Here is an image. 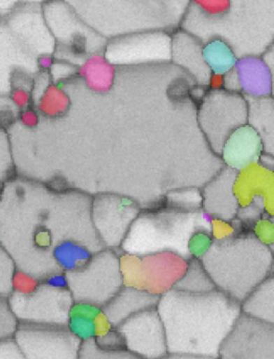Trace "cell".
Segmentation results:
<instances>
[{
  "label": "cell",
  "instance_id": "1",
  "mask_svg": "<svg viewBox=\"0 0 274 359\" xmlns=\"http://www.w3.org/2000/svg\"><path fill=\"white\" fill-rule=\"evenodd\" d=\"M166 332L168 355L216 359L241 316V306L219 290L187 293L172 289L156 306Z\"/></svg>",
  "mask_w": 274,
  "mask_h": 359
},
{
  "label": "cell",
  "instance_id": "2",
  "mask_svg": "<svg viewBox=\"0 0 274 359\" xmlns=\"http://www.w3.org/2000/svg\"><path fill=\"white\" fill-rule=\"evenodd\" d=\"M179 29L203 46L223 42L237 59L261 57L273 46L274 0H189Z\"/></svg>",
  "mask_w": 274,
  "mask_h": 359
},
{
  "label": "cell",
  "instance_id": "3",
  "mask_svg": "<svg viewBox=\"0 0 274 359\" xmlns=\"http://www.w3.org/2000/svg\"><path fill=\"white\" fill-rule=\"evenodd\" d=\"M107 40L141 32L172 34L180 27L189 0H63Z\"/></svg>",
  "mask_w": 274,
  "mask_h": 359
},
{
  "label": "cell",
  "instance_id": "4",
  "mask_svg": "<svg viewBox=\"0 0 274 359\" xmlns=\"http://www.w3.org/2000/svg\"><path fill=\"white\" fill-rule=\"evenodd\" d=\"M199 259L217 290L240 304L273 276L271 251H206Z\"/></svg>",
  "mask_w": 274,
  "mask_h": 359
},
{
  "label": "cell",
  "instance_id": "5",
  "mask_svg": "<svg viewBox=\"0 0 274 359\" xmlns=\"http://www.w3.org/2000/svg\"><path fill=\"white\" fill-rule=\"evenodd\" d=\"M46 25L56 41L55 59L80 65L92 55L104 53L106 38L88 27L63 0H50L42 4Z\"/></svg>",
  "mask_w": 274,
  "mask_h": 359
},
{
  "label": "cell",
  "instance_id": "6",
  "mask_svg": "<svg viewBox=\"0 0 274 359\" xmlns=\"http://www.w3.org/2000/svg\"><path fill=\"white\" fill-rule=\"evenodd\" d=\"M68 290L73 302L103 308L124 287L121 257L104 251L92 255L78 271L66 273Z\"/></svg>",
  "mask_w": 274,
  "mask_h": 359
},
{
  "label": "cell",
  "instance_id": "7",
  "mask_svg": "<svg viewBox=\"0 0 274 359\" xmlns=\"http://www.w3.org/2000/svg\"><path fill=\"white\" fill-rule=\"evenodd\" d=\"M6 301L18 324L52 327H66L73 304L68 289L56 288L43 280L31 292H10Z\"/></svg>",
  "mask_w": 274,
  "mask_h": 359
},
{
  "label": "cell",
  "instance_id": "8",
  "mask_svg": "<svg viewBox=\"0 0 274 359\" xmlns=\"http://www.w3.org/2000/svg\"><path fill=\"white\" fill-rule=\"evenodd\" d=\"M187 262L178 255H149L121 257L124 286L160 297L175 288L187 269Z\"/></svg>",
  "mask_w": 274,
  "mask_h": 359
},
{
  "label": "cell",
  "instance_id": "9",
  "mask_svg": "<svg viewBox=\"0 0 274 359\" xmlns=\"http://www.w3.org/2000/svg\"><path fill=\"white\" fill-rule=\"evenodd\" d=\"M172 36L166 32H141L113 38L104 55L117 67H140L171 62Z\"/></svg>",
  "mask_w": 274,
  "mask_h": 359
},
{
  "label": "cell",
  "instance_id": "10",
  "mask_svg": "<svg viewBox=\"0 0 274 359\" xmlns=\"http://www.w3.org/2000/svg\"><path fill=\"white\" fill-rule=\"evenodd\" d=\"M13 339L24 359H78L81 341L66 327L18 324Z\"/></svg>",
  "mask_w": 274,
  "mask_h": 359
},
{
  "label": "cell",
  "instance_id": "11",
  "mask_svg": "<svg viewBox=\"0 0 274 359\" xmlns=\"http://www.w3.org/2000/svg\"><path fill=\"white\" fill-rule=\"evenodd\" d=\"M216 359H274V325L241 314Z\"/></svg>",
  "mask_w": 274,
  "mask_h": 359
},
{
  "label": "cell",
  "instance_id": "12",
  "mask_svg": "<svg viewBox=\"0 0 274 359\" xmlns=\"http://www.w3.org/2000/svg\"><path fill=\"white\" fill-rule=\"evenodd\" d=\"M117 330L126 349L140 359H162L168 355L166 332L156 308L128 318Z\"/></svg>",
  "mask_w": 274,
  "mask_h": 359
},
{
  "label": "cell",
  "instance_id": "13",
  "mask_svg": "<svg viewBox=\"0 0 274 359\" xmlns=\"http://www.w3.org/2000/svg\"><path fill=\"white\" fill-rule=\"evenodd\" d=\"M171 63L200 86H208L212 71L204 57V46L194 36L178 29L171 34Z\"/></svg>",
  "mask_w": 274,
  "mask_h": 359
},
{
  "label": "cell",
  "instance_id": "14",
  "mask_svg": "<svg viewBox=\"0 0 274 359\" xmlns=\"http://www.w3.org/2000/svg\"><path fill=\"white\" fill-rule=\"evenodd\" d=\"M159 297L145 291L124 286L117 294L102 308L107 322L113 328H117L128 318L145 310L154 309Z\"/></svg>",
  "mask_w": 274,
  "mask_h": 359
},
{
  "label": "cell",
  "instance_id": "15",
  "mask_svg": "<svg viewBox=\"0 0 274 359\" xmlns=\"http://www.w3.org/2000/svg\"><path fill=\"white\" fill-rule=\"evenodd\" d=\"M66 328L81 343H84L94 341L113 327L107 322L102 308L92 304L73 302L69 311Z\"/></svg>",
  "mask_w": 274,
  "mask_h": 359
},
{
  "label": "cell",
  "instance_id": "16",
  "mask_svg": "<svg viewBox=\"0 0 274 359\" xmlns=\"http://www.w3.org/2000/svg\"><path fill=\"white\" fill-rule=\"evenodd\" d=\"M235 67L239 75L241 90H245L250 97H267L265 95L271 93L273 73L261 57L238 59Z\"/></svg>",
  "mask_w": 274,
  "mask_h": 359
},
{
  "label": "cell",
  "instance_id": "17",
  "mask_svg": "<svg viewBox=\"0 0 274 359\" xmlns=\"http://www.w3.org/2000/svg\"><path fill=\"white\" fill-rule=\"evenodd\" d=\"M244 316L274 325V282L269 276L257 286L240 304Z\"/></svg>",
  "mask_w": 274,
  "mask_h": 359
},
{
  "label": "cell",
  "instance_id": "18",
  "mask_svg": "<svg viewBox=\"0 0 274 359\" xmlns=\"http://www.w3.org/2000/svg\"><path fill=\"white\" fill-rule=\"evenodd\" d=\"M78 73L83 76L88 84L108 86L117 77V67L111 65L104 53L92 55L80 65Z\"/></svg>",
  "mask_w": 274,
  "mask_h": 359
},
{
  "label": "cell",
  "instance_id": "19",
  "mask_svg": "<svg viewBox=\"0 0 274 359\" xmlns=\"http://www.w3.org/2000/svg\"><path fill=\"white\" fill-rule=\"evenodd\" d=\"M52 255L59 270L64 273L78 271L83 268L92 257L90 251L71 241H65L57 245Z\"/></svg>",
  "mask_w": 274,
  "mask_h": 359
},
{
  "label": "cell",
  "instance_id": "20",
  "mask_svg": "<svg viewBox=\"0 0 274 359\" xmlns=\"http://www.w3.org/2000/svg\"><path fill=\"white\" fill-rule=\"evenodd\" d=\"M174 289L187 293H206L216 290V287L200 259L194 257L187 262V269Z\"/></svg>",
  "mask_w": 274,
  "mask_h": 359
},
{
  "label": "cell",
  "instance_id": "21",
  "mask_svg": "<svg viewBox=\"0 0 274 359\" xmlns=\"http://www.w3.org/2000/svg\"><path fill=\"white\" fill-rule=\"evenodd\" d=\"M204 57L212 73L225 74L237 63L231 48L220 41H212L204 46Z\"/></svg>",
  "mask_w": 274,
  "mask_h": 359
},
{
  "label": "cell",
  "instance_id": "22",
  "mask_svg": "<svg viewBox=\"0 0 274 359\" xmlns=\"http://www.w3.org/2000/svg\"><path fill=\"white\" fill-rule=\"evenodd\" d=\"M78 359H140L127 349L105 350L99 347L94 341L81 344Z\"/></svg>",
  "mask_w": 274,
  "mask_h": 359
},
{
  "label": "cell",
  "instance_id": "23",
  "mask_svg": "<svg viewBox=\"0 0 274 359\" xmlns=\"http://www.w3.org/2000/svg\"><path fill=\"white\" fill-rule=\"evenodd\" d=\"M18 323L15 320L8 301L0 297V339H10L14 335Z\"/></svg>",
  "mask_w": 274,
  "mask_h": 359
},
{
  "label": "cell",
  "instance_id": "24",
  "mask_svg": "<svg viewBox=\"0 0 274 359\" xmlns=\"http://www.w3.org/2000/svg\"><path fill=\"white\" fill-rule=\"evenodd\" d=\"M99 347L105 350H123L126 349L125 341L117 328H110L100 337L94 339Z\"/></svg>",
  "mask_w": 274,
  "mask_h": 359
},
{
  "label": "cell",
  "instance_id": "25",
  "mask_svg": "<svg viewBox=\"0 0 274 359\" xmlns=\"http://www.w3.org/2000/svg\"><path fill=\"white\" fill-rule=\"evenodd\" d=\"M0 359H24L13 337L0 339Z\"/></svg>",
  "mask_w": 274,
  "mask_h": 359
},
{
  "label": "cell",
  "instance_id": "26",
  "mask_svg": "<svg viewBox=\"0 0 274 359\" xmlns=\"http://www.w3.org/2000/svg\"><path fill=\"white\" fill-rule=\"evenodd\" d=\"M50 1V0H0V17L8 14L18 6L23 4H43L44 2Z\"/></svg>",
  "mask_w": 274,
  "mask_h": 359
},
{
  "label": "cell",
  "instance_id": "27",
  "mask_svg": "<svg viewBox=\"0 0 274 359\" xmlns=\"http://www.w3.org/2000/svg\"><path fill=\"white\" fill-rule=\"evenodd\" d=\"M12 98L18 107H23L29 103V93L22 88H16L12 93Z\"/></svg>",
  "mask_w": 274,
  "mask_h": 359
},
{
  "label": "cell",
  "instance_id": "28",
  "mask_svg": "<svg viewBox=\"0 0 274 359\" xmlns=\"http://www.w3.org/2000/svg\"><path fill=\"white\" fill-rule=\"evenodd\" d=\"M21 120H22L23 123L31 126L35 123V121H37V118H36L33 111H25L24 113L21 115Z\"/></svg>",
  "mask_w": 274,
  "mask_h": 359
},
{
  "label": "cell",
  "instance_id": "29",
  "mask_svg": "<svg viewBox=\"0 0 274 359\" xmlns=\"http://www.w3.org/2000/svg\"><path fill=\"white\" fill-rule=\"evenodd\" d=\"M162 359H210V358H191V356H180V355H168Z\"/></svg>",
  "mask_w": 274,
  "mask_h": 359
}]
</instances>
